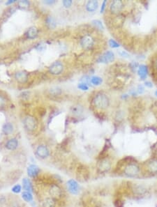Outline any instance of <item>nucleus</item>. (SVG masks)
I'll return each mask as SVG.
<instances>
[{
    "label": "nucleus",
    "mask_w": 157,
    "mask_h": 207,
    "mask_svg": "<svg viewBox=\"0 0 157 207\" xmlns=\"http://www.w3.org/2000/svg\"><path fill=\"white\" fill-rule=\"evenodd\" d=\"M140 172L141 169L139 165L137 163L133 161L127 163V164L125 165L124 168L122 170L123 174L129 178H135V177H138L140 174Z\"/></svg>",
    "instance_id": "nucleus-1"
},
{
    "label": "nucleus",
    "mask_w": 157,
    "mask_h": 207,
    "mask_svg": "<svg viewBox=\"0 0 157 207\" xmlns=\"http://www.w3.org/2000/svg\"><path fill=\"white\" fill-rule=\"evenodd\" d=\"M48 192L50 196L55 200L61 199L64 195V191L57 183H52L50 184Z\"/></svg>",
    "instance_id": "nucleus-2"
},
{
    "label": "nucleus",
    "mask_w": 157,
    "mask_h": 207,
    "mask_svg": "<svg viewBox=\"0 0 157 207\" xmlns=\"http://www.w3.org/2000/svg\"><path fill=\"white\" fill-rule=\"evenodd\" d=\"M94 102L97 108L105 109L109 105V99L107 96L104 93H99L96 96Z\"/></svg>",
    "instance_id": "nucleus-3"
},
{
    "label": "nucleus",
    "mask_w": 157,
    "mask_h": 207,
    "mask_svg": "<svg viewBox=\"0 0 157 207\" xmlns=\"http://www.w3.org/2000/svg\"><path fill=\"white\" fill-rule=\"evenodd\" d=\"M112 163L107 158H102L97 164V172L99 174L108 173L111 170Z\"/></svg>",
    "instance_id": "nucleus-4"
},
{
    "label": "nucleus",
    "mask_w": 157,
    "mask_h": 207,
    "mask_svg": "<svg viewBox=\"0 0 157 207\" xmlns=\"http://www.w3.org/2000/svg\"><path fill=\"white\" fill-rule=\"evenodd\" d=\"M66 188L68 192L73 195H78L80 193V186L78 182L75 179H69L66 182Z\"/></svg>",
    "instance_id": "nucleus-5"
},
{
    "label": "nucleus",
    "mask_w": 157,
    "mask_h": 207,
    "mask_svg": "<svg viewBox=\"0 0 157 207\" xmlns=\"http://www.w3.org/2000/svg\"><path fill=\"white\" fill-rule=\"evenodd\" d=\"M24 126L29 131H33L37 128V121L33 116H27L24 119Z\"/></svg>",
    "instance_id": "nucleus-6"
},
{
    "label": "nucleus",
    "mask_w": 157,
    "mask_h": 207,
    "mask_svg": "<svg viewBox=\"0 0 157 207\" xmlns=\"http://www.w3.org/2000/svg\"><path fill=\"white\" fill-rule=\"evenodd\" d=\"M144 169L149 174H157V159H151L147 162Z\"/></svg>",
    "instance_id": "nucleus-7"
},
{
    "label": "nucleus",
    "mask_w": 157,
    "mask_h": 207,
    "mask_svg": "<svg viewBox=\"0 0 157 207\" xmlns=\"http://www.w3.org/2000/svg\"><path fill=\"white\" fill-rule=\"evenodd\" d=\"M40 172H41V169L39 168V167L34 164L29 165L27 169L28 177L31 179H36L39 176Z\"/></svg>",
    "instance_id": "nucleus-8"
},
{
    "label": "nucleus",
    "mask_w": 157,
    "mask_h": 207,
    "mask_svg": "<svg viewBox=\"0 0 157 207\" xmlns=\"http://www.w3.org/2000/svg\"><path fill=\"white\" fill-rule=\"evenodd\" d=\"M36 154L38 157L41 159H45L50 156V150L45 145H39L36 150Z\"/></svg>",
    "instance_id": "nucleus-9"
},
{
    "label": "nucleus",
    "mask_w": 157,
    "mask_h": 207,
    "mask_svg": "<svg viewBox=\"0 0 157 207\" xmlns=\"http://www.w3.org/2000/svg\"><path fill=\"white\" fill-rule=\"evenodd\" d=\"M115 59V55L113 52L111 51H107L106 53H105L104 55H101L98 60V62L99 63L106 64L112 62Z\"/></svg>",
    "instance_id": "nucleus-10"
},
{
    "label": "nucleus",
    "mask_w": 157,
    "mask_h": 207,
    "mask_svg": "<svg viewBox=\"0 0 157 207\" xmlns=\"http://www.w3.org/2000/svg\"><path fill=\"white\" fill-rule=\"evenodd\" d=\"M89 176H90L89 170L88 169L85 168V167H79V168L77 169V177H78V179H80V180H88Z\"/></svg>",
    "instance_id": "nucleus-11"
},
{
    "label": "nucleus",
    "mask_w": 157,
    "mask_h": 207,
    "mask_svg": "<svg viewBox=\"0 0 157 207\" xmlns=\"http://www.w3.org/2000/svg\"><path fill=\"white\" fill-rule=\"evenodd\" d=\"M64 66L61 62H55L50 66V72L52 75H59L62 72Z\"/></svg>",
    "instance_id": "nucleus-12"
},
{
    "label": "nucleus",
    "mask_w": 157,
    "mask_h": 207,
    "mask_svg": "<svg viewBox=\"0 0 157 207\" xmlns=\"http://www.w3.org/2000/svg\"><path fill=\"white\" fill-rule=\"evenodd\" d=\"M82 47L85 49H90L94 45V40L90 36H86L83 37L80 41Z\"/></svg>",
    "instance_id": "nucleus-13"
},
{
    "label": "nucleus",
    "mask_w": 157,
    "mask_h": 207,
    "mask_svg": "<svg viewBox=\"0 0 157 207\" xmlns=\"http://www.w3.org/2000/svg\"><path fill=\"white\" fill-rule=\"evenodd\" d=\"M22 188L24 191H27V192H34V186H33L32 182L29 178H24L22 179Z\"/></svg>",
    "instance_id": "nucleus-14"
},
{
    "label": "nucleus",
    "mask_w": 157,
    "mask_h": 207,
    "mask_svg": "<svg viewBox=\"0 0 157 207\" xmlns=\"http://www.w3.org/2000/svg\"><path fill=\"white\" fill-rule=\"evenodd\" d=\"M123 8V3L120 0H115L113 1L110 5V10L112 13H117L121 11V10Z\"/></svg>",
    "instance_id": "nucleus-15"
},
{
    "label": "nucleus",
    "mask_w": 157,
    "mask_h": 207,
    "mask_svg": "<svg viewBox=\"0 0 157 207\" xmlns=\"http://www.w3.org/2000/svg\"><path fill=\"white\" fill-rule=\"evenodd\" d=\"M57 205V200L50 197H45L42 201V207H56Z\"/></svg>",
    "instance_id": "nucleus-16"
},
{
    "label": "nucleus",
    "mask_w": 157,
    "mask_h": 207,
    "mask_svg": "<svg viewBox=\"0 0 157 207\" xmlns=\"http://www.w3.org/2000/svg\"><path fill=\"white\" fill-rule=\"evenodd\" d=\"M17 146H18V141H17V139L12 138L7 141L5 147L8 150L14 151L17 149Z\"/></svg>",
    "instance_id": "nucleus-17"
},
{
    "label": "nucleus",
    "mask_w": 157,
    "mask_h": 207,
    "mask_svg": "<svg viewBox=\"0 0 157 207\" xmlns=\"http://www.w3.org/2000/svg\"><path fill=\"white\" fill-rule=\"evenodd\" d=\"M15 78L16 79V80L20 83H24L26 82L27 80V74L25 72L23 71H19L17 72L15 75Z\"/></svg>",
    "instance_id": "nucleus-18"
},
{
    "label": "nucleus",
    "mask_w": 157,
    "mask_h": 207,
    "mask_svg": "<svg viewBox=\"0 0 157 207\" xmlns=\"http://www.w3.org/2000/svg\"><path fill=\"white\" fill-rule=\"evenodd\" d=\"M148 73V69L147 66L145 65H140L139 66L138 70V74L141 78V80H144L147 76Z\"/></svg>",
    "instance_id": "nucleus-19"
},
{
    "label": "nucleus",
    "mask_w": 157,
    "mask_h": 207,
    "mask_svg": "<svg viewBox=\"0 0 157 207\" xmlns=\"http://www.w3.org/2000/svg\"><path fill=\"white\" fill-rule=\"evenodd\" d=\"M98 6H99V3L97 1H89L86 5V8L88 11L93 12L97 9Z\"/></svg>",
    "instance_id": "nucleus-20"
},
{
    "label": "nucleus",
    "mask_w": 157,
    "mask_h": 207,
    "mask_svg": "<svg viewBox=\"0 0 157 207\" xmlns=\"http://www.w3.org/2000/svg\"><path fill=\"white\" fill-rule=\"evenodd\" d=\"M22 198L26 202H31L33 199H34L32 193L30 192H27V191H23L22 192Z\"/></svg>",
    "instance_id": "nucleus-21"
},
{
    "label": "nucleus",
    "mask_w": 157,
    "mask_h": 207,
    "mask_svg": "<svg viewBox=\"0 0 157 207\" xmlns=\"http://www.w3.org/2000/svg\"><path fill=\"white\" fill-rule=\"evenodd\" d=\"M2 131L5 135H10L13 133V126L10 123H6L3 125L2 128Z\"/></svg>",
    "instance_id": "nucleus-22"
},
{
    "label": "nucleus",
    "mask_w": 157,
    "mask_h": 207,
    "mask_svg": "<svg viewBox=\"0 0 157 207\" xmlns=\"http://www.w3.org/2000/svg\"><path fill=\"white\" fill-rule=\"evenodd\" d=\"M27 37L30 39H35L38 36V29L36 27H31L27 32Z\"/></svg>",
    "instance_id": "nucleus-23"
},
{
    "label": "nucleus",
    "mask_w": 157,
    "mask_h": 207,
    "mask_svg": "<svg viewBox=\"0 0 157 207\" xmlns=\"http://www.w3.org/2000/svg\"><path fill=\"white\" fill-rule=\"evenodd\" d=\"M71 112L74 115H80L83 112V108L82 106L80 105H76V106H73L71 108Z\"/></svg>",
    "instance_id": "nucleus-24"
},
{
    "label": "nucleus",
    "mask_w": 157,
    "mask_h": 207,
    "mask_svg": "<svg viewBox=\"0 0 157 207\" xmlns=\"http://www.w3.org/2000/svg\"><path fill=\"white\" fill-rule=\"evenodd\" d=\"M133 190L134 192H135V193H137V194L143 195L147 191V189L146 188L144 187L143 186L138 185V186H134Z\"/></svg>",
    "instance_id": "nucleus-25"
},
{
    "label": "nucleus",
    "mask_w": 157,
    "mask_h": 207,
    "mask_svg": "<svg viewBox=\"0 0 157 207\" xmlns=\"http://www.w3.org/2000/svg\"><path fill=\"white\" fill-rule=\"evenodd\" d=\"M46 23L50 28L54 29L56 27L57 25V22H56L55 18H52V16H49L46 19Z\"/></svg>",
    "instance_id": "nucleus-26"
},
{
    "label": "nucleus",
    "mask_w": 157,
    "mask_h": 207,
    "mask_svg": "<svg viewBox=\"0 0 157 207\" xmlns=\"http://www.w3.org/2000/svg\"><path fill=\"white\" fill-rule=\"evenodd\" d=\"M102 79L100 77H98V76H94V77L91 78V82L94 85H96V86L100 85L102 83Z\"/></svg>",
    "instance_id": "nucleus-27"
},
{
    "label": "nucleus",
    "mask_w": 157,
    "mask_h": 207,
    "mask_svg": "<svg viewBox=\"0 0 157 207\" xmlns=\"http://www.w3.org/2000/svg\"><path fill=\"white\" fill-rule=\"evenodd\" d=\"M22 186H21L20 184H16L14 186H13V188H11V191L15 194H19L22 192Z\"/></svg>",
    "instance_id": "nucleus-28"
},
{
    "label": "nucleus",
    "mask_w": 157,
    "mask_h": 207,
    "mask_svg": "<svg viewBox=\"0 0 157 207\" xmlns=\"http://www.w3.org/2000/svg\"><path fill=\"white\" fill-rule=\"evenodd\" d=\"M92 23H93V25L95 26L96 27H97L98 29H101V30H104V25H103L102 22H101V21H100V20H94L92 21Z\"/></svg>",
    "instance_id": "nucleus-29"
},
{
    "label": "nucleus",
    "mask_w": 157,
    "mask_h": 207,
    "mask_svg": "<svg viewBox=\"0 0 157 207\" xmlns=\"http://www.w3.org/2000/svg\"><path fill=\"white\" fill-rule=\"evenodd\" d=\"M29 3L27 0H24V1H20L18 2V6L20 8H27L29 6Z\"/></svg>",
    "instance_id": "nucleus-30"
},
{
    "label": "nucleus",
    "mask_w": 157,
    "mask_h": 207,
    "mask_svg": "<svg viewBox=\"0 0 157 207\" xmlns=\"http://www.w3.org/2000/svg\"><path fill=\"white\" fill-rule=\"evenodd\" d=\"M109 46L113 48H117L119 47V44L118 43H117L115 41H114V40L111 39L109 41Z\"/></svg>",
    "instance_id": "nucleus-31"
},
{
    "label": "nucleus",
    "mask_w": 157,
    "mask_h": 207,
    "mask_svg": "<svg viewBox=\"0 0 157 207\" xmlns=\"http://www.w3.org/2000/svg\"><path fill=\"white\" fill-rule=\"evenodd\" d=\"M61 89H59L58 87H55V88H52L50 89V93H52V94L54 95H59L61 93Z\"/></svg>",
    "instance_id": "nucleus-32"
},
{
    "label": "nucleus",
    "mask_w": 157,
    "mask_h": 207,
    "mask_svg": "<svg viewBox=\"0 0 157 207\" xmlns=\"http://www.w3.org/2000/svg\"><path fill=\"white\" fill-rule=\"evenodd\" d=\"M78 89H81V90H83V91H87L88 90V86H87V84H85V83H80L79 84H78Z\"/></svg>",
    "instance_id": "nucleus-33"
},
{
    "label": "nucleus",
    "mask_w": 157,
    "mask_h": 207,
    "mask_svg": "<svg viewBox=\"0 0 157 207\" xmlns=\"http://www.w3.org/2000/svg\"><path fill=\"white\" fill-rule=\"evenodd\" d=\"M115 207H123L124 204L121 199H117L115 201Z\"/></svg>",
    "instance_id": "nucleus-34"
},
{
    "label": "nucleus",
    "mask_w": 157,
    "mask_h": 207,
    "mask_svg": "<svg viewBox=\"0 0 157 207\" xmlns=\"http://www.w3.org/2000/svg\"><path fill=\"white\" fill-rule=\"evenodd\" d=\"M63 4L66 8L70 7L71 5L72 4V1L71 0H64V1H63Z\"/></svg>",
    "instance_id": "nucleus-35"
},
{
    "label": "nucleus",
    "mask_w": 157,
    "mask_h": 207,
    "mask_svg": "<svg viewBox=\"0 0 157 207\" xmlns=\"http://www.w3.org/2000/svg\"><path fill=\"white\" fill-rule=\"evenodd\" d=\"M119 55L120 56L122 57H124V58H129V55L126 51H122V50H120V51L119 52Z\"/></svg>",
    "instance_id": "nucleus-36"
},
{
    "label": "nucleus",
    "mask_w": 157,
    "mask_h": 207,
    "mask_svg": "<svg viewBox=\"0 0 157 207\" xmlns=\"http://www.w3.org/2000/svg\"><path fill=\"white\" fill-rule=\"evenodd\" d=\"M81 81H82V82L83 83H85V84H90V83L91 82V79L89 77H87V76H85L83 79L81 80Z\"/></svg>",
    "instance_id": "nucleus-37"
},
{
    "label": "nucleus",
    "mask_w": 157,
    "mask_h": 207,
    "mask_svg": "<svg viewBox=\"0 0 157 207\" xmlns=\"http://www.w3.org/2000/svg\"><path fill=\"white\" fill-rule=\"evenodd\" d=\"M137 91H138V93H140V94H142V93H144V87H143L142 85H140V84L139 86L138 87Z\"/></svg>",
    "instance_id": "nucleus-38"
},
{
    "label": "nucleus",
    "mask_w": 157,
    "mask_h": 207,
    "mask_svg": "<svg viewBox=\"0 0 157 207\" xmlns=\"http://www.w3.org/2000/svg\"><path fill=\"white\" fill-rule=\"evenodd\" d=\"M5 102L6 101H5V99L3 98V97L0 96V107H3L5 105Z\"/></svg>",
    "instance_id": "nucleus-39"
},
{
    "label": "nucleus",
    "mask_w": 157,
    "mask_h": 207,
    "mask_svg": "<svg viewBox=\"0 0 157 207\" xmlns=\"http://www.w3.org/2000/svg\"><path fill=\"white\" fill-rule=\"evenodd\" d=\"M144 85H145L147 87H148V88H151L153 87L152 83H151V82H149V81L144 82Z\"/></svg>",
    "instance_id": "nucleus-40"
},
{
    "label": "nucleus",
    "mask_w": 157,
    "mask_h": 207,
    "mask_svg": "<svg viewBox=\"0 0 157 207\" xmlns=\"http://www.w3.org/2000/svg\"><path fill=\"white\" fill-rule=\"evenodd\" d=\"M106 1H104V2H103V4H102V6H101V13H103V12L104 11L105 8H106Z\"/></svg>",
    "instance_id": "nucleus-41"
},
{
    "label": "nucleus",
    "mask_w": 157,
    "mask_h": 207,
    "mask_svg": "<svg viewBox=\"0 0 157 207\" xmlns=\"http://www.w3.org/2000/svg\"><path fill=\"white\" fill-rule=\"evenodd\" d=\"M55 2V0H48V1H44V3L45 4H54V3Z\"/></svg>",
    "instance_id": "nucleus-42"
},
{
    "label": "nucleus",
    "mask_w": 157,
    "mask_h": 207,
    "mask_svg": "<svg viewBox=\"0 0 157 207\" xmlns=\"http://www.w3.org/2000/svg\"><path fill=\"white\" fill-rule=\"evenodd\" d=\"M13 2H15V1H13V0H10V1H7V2L6 3V4L8 5V4H12V3H13Z\"/></svg>",
    "instance_id": "nucleus-43"
},
{
    "label": "nucleus",
    "mask_w": 157,
    "mask_h": 207,
    "mask_svg": "<svg viewBox=\"0 0 157 207\" xmlns=\"http://www.w3.org/2000/svg\"><path fill=\"white\" fill-rule=\"evenodd\" d=\"M155 96H157V90L156 91H155Z\"/></svg>",
    "instance_id": "nucleus-44"
},
{
    "label": "nucleus",
    "mask_w": 157,
    "mask_h": 207,
    "mask_svg": "<svg viewBox=\"0 0 157 207\" xmlns=\"http://www.w3.org/2000/svg\"><path fill=\"white\" fill-rule=\"evenodd\" d=\"M156 66H157V62H156Z\"/></svg>",
    "instance_id": "nucleus-45"
}]
</instances>
